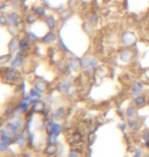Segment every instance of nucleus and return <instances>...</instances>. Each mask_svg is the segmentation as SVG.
<instances>
[{
	"label": "nucleus",
	"instance_id": "obj_23",
	"mask_svg": "<svg viewBox=\"0 0 149 157\" xmlns=\"http://www.w3.org/2000/svg\"><path fill=\"white\" fill-rule=\"evenodd\" d=\"M14 107L12 106H7L6 107V109H5V115H6V116H11L12 114H14Z\"/></svg>",
	"mask_w": 149,
	"mask_h": 157
},
{
	"label": "nucleus",
	"instance_id": "obj_14",
	"mask_svg": "<svg viewBox=\"0 0 149 157\" xmlns=\"http://www.w3.org/2000/svg\"><path fill=\"white\" fill-rule=\"evenodd\" d=\"M135 114H136V107L133 106V105H130L127 108V110H126V115L129 118H133L135 116Z\"/></svg>",
	"mask_w": 149,
	"mask_h": 157
},
{
	"label": "nucleus",
	"instance_id": "obj_1",
	"mask_svg": "<svg viewBox=\"0 0 149 157\" xmlns=\"http://www.w3.org/2000/svg\"><path fill=\"white\" fill-rule=\"evenodd\" d=\"M20 79V74L17 69H6V71L3 74V80L7 83H14L15 81Z\"/></svg>",
	"mask_w": 149,
	"mask_h": 157
},
{
	"label": "nucleus",
	"instance_id": "obj_34",
	"mask_svg": "<svg viewBox=\"0 0 149 157\" xmlns=\"http://www.w3.org/2000/svg\"><path fill=\"white\" fill-rule=\"evenodd\" d=\"M146 146H148L149 147V141H146Z\"/></svg>",
	"mask_w": 149,
	"mask_h": 157
},
{
	"label": "nucleus",
	"instance_id": "obj_16",
	"mask_svg": "<svg viewBox=\"0 0 149 157\" xmlns=\"http://www.w3.org/2000/svg\"><path fill=\"white\" fill-rule=\"evenodd\" d=\"M61 131H62V128H61V125L53 122V125H52V132H51V133L54 134L55 136H58L61 133Z\"/></svg>",
	"mask_w": 149,
	"mask_h": 157
},
{
	"label": "nucleus",
	"instance_id": "obj_15",
	"mask_svg": "<svg viewBox=\"0 0 149 157\" xmlns=\"http://www.w3.org/2000/svg\"><path fill=\"white\" fill-rule=\"evenodd\" d=\"M23 62V59H22V54H19V55L17 56V57L14 58V60L12 61V64H11V66L14 68H19V66L22 64Z\"/></svg>",
	"mask_w": 149,
	"mask_h": 157
},
{
	"label": "nucleus",
	"instance_id": "obj_6",
	"mask_svg": "<svg viewBox=\"0 0 149 157\" xmlns=\"http://www.w3.org/2000/svg\"><path fill=\"white\" fill-rule=\"evenodd\" d=\"M7 20L14 26V28L19 27V19H17V14H14V12H11V14H7Z\"/></svg>",
	"mask_w": 149,
	"mask_h": 157
},
{
	"label": "nucleus",
	"instance_id": "obj_32",
	"mask_svg": "<svg viewBox=\"0 0 149 157\" xmlns=\"http://www.w3.org/2000/svg\"><path fill=\"white\" fill-rule=\"evenodd\" d=\"M70 157H80V156L76 152H73V151H71V152L70 153Z\"/></svg>",
	"mask_w": 149,
	"mask_h": 157
},
{
	"label": "nucleus",
	"instance_id": "obj_35",
	"mask_svg": "<svg viewBox=\"0 0 149 157\" xmlns=\"http://www.w3.org/2000/svg\"><path fill=\"white\" fill-rule=\"evenodd\" d=\"M148 17H149V15H148Z\"/></svg>",
	"mask_w": 149,
	"mask_h": 157
},
{
	"label": "nucleus",
	"instance_id": "obj_25",
	"mask_svg": "<svg viewBox=\"0 0 149 157\" xmlns=\"http://www.w3.org/2000/svg\"><path fill=\"white\" fill-rule=\"evenodd\" d=\"M12 122L15 123L17 125H19L20 128L22 127V125H23V120H22V118H20V117H15V118H14Z\"/></svg>",
	"mask_w": 149,
	"mask_h": 157
},
{
	"label": "nucleus",
	"instance_id": "obj_33",
	"mask_svg": "<svg viewBox=\"0 0 149 157\" xmlns=\"http://www.w3.org/2000/svg\"><path fill=\"white\" fill-rule=\"evenodd\" d=\"M140 151L139 150H136V153H135V156L134 157H140Z\"/></svg>",
	"mask_w": 149,
	"mask_h": 157
},
{
	"label": "nucleus",
	"instance_id": "obj_8",
	"mask_svg": "<svg viewBox=\"0 0 149 157\" xmlns=\"http://www.w3.org/2000/svg\"><path fill=\"white\" fill-rule=\"evenodd\" d=\"M128 127L131 131H137L140 128V122L135 118H129L128 120Z\"/></svg>",
	"mask_w": 149,
	"mask_h": 157
},
{
	"label": "nucleus",
	"instance_id": "obj_30",
	"mask_svg": "<svg viewBox=\"0 0 149 157\" xmlns=\"http://www.w3.org/2000/svg\"><path fill=\"white\" fill-rule=\"evenodd\" d=\"M143 139H144L145 141H149V132H145L143 134Z\"/></svg>",
	"mask_w": 149,
	"mask_h": 157
},
{
	"label": "nucleus",
	"instance_id": "obj_5",
	"mask_svg": "<svg viewBox=\"0 0 149 157\" xmlns=\"http://www.w3.org/2000/svg\"><path fill=\"white\" fill-rule=\"evenodd\" d=\"M19 47H20V43L19 41H17V38H12V39L10 40V42L8 43V49L10 54L14 53L15 51L19 49Z\"/></svg>",
	"mask_w": 149,
	"mask_h": 157
},
{
	"label": "nucleus",
	"instance_id": "obj_3",
	"mask_svg": "<svg viewBox=\"0 0 149 157\" xmlns=\"http://www.w3.org/2000/svg\"><path fill=\"white\" fill-rule=\"evenodd\" d=\"M122 42L124 43L126 46H131L134 44L135 42V37L133 36L131 33H125L124 35L122 36Z\"/></svg>",
	"mask_w": 149,
	"mask_h": 157
},
{
	"label": "nucleus",
	"instance_id": "obj_17",
	"mask_svg": "<svg viewBox=\"0 0 149 157\" xmlns=\"http://www.w3.org/2000/svg\"><path fill=\"white\" fill-rule=\"evenodd\" d=\"M54 40H55V35L53 34L52 32L48 33V34L46 35L44 38H43V42H45V43H50V42H52V41H54Z\"/></svg>",
	"mask_w": 149,
	"mask_h": 157
},
{
	"label": "nucleus",
	"instance_id": "obj_27",
	"mask_svg": "<svg viewBox=\"0 0 149 157\" xmlns=\"http://www.w3.org/2000/svg\"><path fill=\"white\" fill-rule=\"evenodd\" d=\"M7 148H8V145H7L6 143H4V142L0 143V151H1V152H4Z\"/></svg>",
	"mask_w": 149,
	"mask_h": 157
},
{
	"label": "nucleus",
	"instance_id": "obj_28",
	"mask_svg": "<svg viewBox=\"0 0 149 157\" xmlns=\"http://www.w3.org/2000/svg\"><path fill=\"white\" fill-rule=\"evenodd\" d=\"M35 14L36 15H43L44 14V9H43L42 7H39V8H37L35 10Z\"/></svg>",
	"mask_w": 149,
	"mask_h": 157
},
{
	"label": "nucleus",
	"instance_id": "obj_4",
	"mask_svg": "<svg viewBox=\"0 0 149 157\" xmlns=\"http://www.w3.org/2000/svg\"><path fill=\"white\" fill-rule=\"evenodd\" d=\"M34 88L37 90L38 92H40L41 94L45 93V92L47 91V84H46L44 81H42V80H38V81L35 82Z\"/></svg>",
	"mask_w": 149,
	"mask_h": 157
},
{
	"label": "nucleus",
	"instance_id": "obj_19",
	"mask_svg": "<svg viewBox=\"0 0 149 157\" xmlns=\"http://www.w3.org/2000/svg\"><path fill=\"white\" fill-rule=\"evenodd\" d=\"M80 64H81V66H82V68H89V66L91 65V60H90L89 58H87V57L83 58L81 60V63H80Z\"/></svg>",
	"mask_w": 149,
	"mask_h": 157
},
{
	"label": "nucleus",
	"instance_id": "obj_13",
	"mask_svg": "<svg viewBox=\"0 0 149 157\" xmlns=\"http://www.w3.org/2000/svg\"><path fill=\"white\" fill-rule=\"evenodd\" d=\"M65 109L63 107H59L58 109H56L54 113V118L55 119H62L65 117Z\"/></svg>",
	"mask_w": 149,
	"mask_h": 157
},
{
	"label": "nucleus",
	"instance_id": "obj_20",
	"mask_svg": "<svg viewBox=\"0 0 149 157\" xmlns=\"http://www.w3.org/2000/svg\"><path fill=\"white\" fill-rule=\"evenodd\" d=\"M56 137L57 136H55L54 134H48V138H47V142L48 144H55L56 143Z\"/></svg>",
	"mask_w": 149,
	"mask_h": 157
},
{
	"label": "nucleus",
	"instance_id": "obj_9",
	"mask_svg": "<svg viewBox=\"0 0 149 157\" xmlns=\"http://www.w3.org/2000/svg\"><path fill=\"white\" fill-rule=\"evenodd\" d=\"M29 109V103L27 101H22L17 104V111L19 113H25L28 111Z\"/></svg>",
	"mask_w": 149,
	"mask_h": 157
},
{
	"label": "nucleus",
	"instance_id": "obj_31",
	"mask_svg": "<svg viewBox=\"0 0 149 157\" xmlns=\"http://www.w3.org/2000/svg\"><path fill=\"white\" fill-rule=\"evenodd\" d=\"M98 64H97V60L96 59H93V60H91V68H95V66H97Z\"/></svg>",
	"mask_w": 149,
	"mask_h": 157
},
{
	"label": "nucleus",
	"instance_id": "obj_12",
	"mask_svg": "<svg viewBox=\"0 0 149 157\" xmlns=\"http://www.w3.org/2000/svg\"><path fill=\"white\" fill-rule=\"evenodd\" d=\"M142 90H143V84L141 82H136L134 88H133V94L135 96H138V95H140Z\"/></svg>",
	"mask_w": 149,
	"mask_h": 157
},
{
	"label": "nucleus",
	"instance_id": "obj_26",
	"mask_svg": "<svg viewBox=\"0 0 149 157\" xmlns=\"http://www.w3.org/2000/svg\"><path fill=\"white\" fill-rule=\"evenodd\" d=\"M81 135L78 133H76V134H74V136H73V140H74V142H76V143H79L80 141H81Z\"/></svg>",
	"mask_w": 149,
	"mask_h": 157
},
{
	"label": "nucleus",
	"instance_id": "obj_18",
	"mask_svg": "<svg viewBox=\"0 0 149 157\" xmlns=\"http://www.w3.org/2000/svg\"><path fill=\"white\" fill-rule=\"evenodd\" d=\"M45 22H46V24H47V26L49 27V29L52 30L53 28L55 27V20L52 19V17H46V20H45Z\"/></svg>",
	"mask_w": 149,
	"mask_h": 157
},
{
	"label": "nucleus",
	"instance_id": "obj_29",
	"mask_svg": "<svg viewBox=\"0 0 149 157\" xmlns=\"http://www.w3.org/2000/svg\"><path fill=\"white\" fill-rule=\"evenodd\" d=\"M6 23H8V20H7V17L5 19V17H4L3 14H2L1 15V26H2V27L6 25Z\"/></svg>",
	"mask_w": 149,
	"mask_h": 157
},
{
	"label": "nucleus",
	"instance_id": "obj_11",
	"mask_svg": "<svg viewBox=\"0 0 149 157\" xmlns=\"http://www.w3.org/2000/svg\"><path fill=\"white\" fill-rule=\"evenodd\" d=\"M56 151H57V147H56L55 144H48V146L45 148V154H47L49 156L55 154Z\"/></svg>",
	"mask_w": 149,
	"mask_h": 157
},
{
	"label": "nucleus",
	"instance_id": "obj_2",
	"mask_svg": "<svg viewBox=\"0 0 149 157\" xmlns=\"http://www.w3.org/2000/svg\"><path fill=\"white\" fill-rule=\"evenodd\" d=\"M120 56L123 61L129 62V61H131V59L133 58V52L131 51V49H129V48H124V49L120 51Z\"/></svg>",
	"mask_w": 149,
	"mask_h": 157
},
{
	"label": "nucleus",
	"instance_id": "obj_24",
	"mask_svg": "<svg viewBox=\"0 0 149 157\" xmlns=\"http://www.w3.org/2000/svg\"><path fill=\"white\" fill-rule=\"evenodd\" d=\"M68 64H70V66H71V68H74V69H77V68H79V66L81 65V64H79L78 63V61L77 60H74V59H71L70 61H68Z\"/></svg>",
	"mask_w": 149,
	"mask_h": 157
},
{
	"label": "nucleus",
	"instance_id": "obj_22",
	"mask_svg": "<svg viewBox=\"0 0 149 157\" xmlns=\"http://www.w3.org/2000/svg\"><path fill=\"white\" fill-rule=\"evenodd\" d=\"M30 96L32 97V98H37L38 99V98H40V97H41V94H40V92H38L37 90L34 88V89L31 90Z\"/></svg>",
	"mask_w": 149,
	"mask_h": 157
},
{
	"label": "nucleus",
	"instance_id": "obj_10",
	"mask_svg": "<svg viewBox=\"0 0 149 157\" xmlns=\"http://www.w3.org/2000/svg\"><path fill=\"white\" fill-rule=\"evenodd\" d=\"M45 108V105L43 102L41 101H36L34 104H33V107H32V110L33 112H43V110H44Z\"/></svg>",
	"mask_w": 149,
	"mask_h": 157
},
{
	"label": "nucleus",
	"instance_id": "obj_21",
	"mask_svg": "<svg viewBox=\"0 0 149 157\" xmlns=\"http://www.w3.org/2000/svg\"><path fill=\"white\" fill-rule=\"evenodd\" d=\"M27 46H28V41L26 40L25 38H23V39L20 41V50L24 51L26 48H27Z\"/></svg>",
	"mask_w": 149,
	"mask_h": 157
},
{
	"label": "nucleus",
	"instance_id": "obj_7",
	"mask_svg": "<svg viewBox=\"0 0 149 157\" xmlns=\"http://www.w3.org/2000/svg\"><path fill=\"white\" fill-rule=\"evenodd\" d=\"M146 102H147V100H146L144 95H138L134 99V103L137 107H143L146 104Z\"/></svg>",
	"mask_w": 149,
	"mask_h": 157
}]
</instances>
